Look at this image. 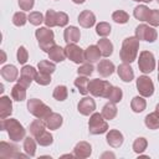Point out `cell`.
Instances as JSON below:
<instances>
[{
	"label": "cell",
	"instance_id": "cell-10",
	"mask_svg": "<svg viewBox=\"0 0 159 159\" xmlns=\"http://www.w3.org/2000/svg\"><path fill=\"white\" fill-rule=\"evenodd\" d=\"M65 52H66V57L75 63H82L83 61H86L84 51L76 43H67V46L65 47Z\"/></svg>",
	"mask_w": 159,
	"mask_h": 159
},
{
	"label": "cell",
	"instance_id": "cell-23",
	"mask_svg": "<svg viewBox=\"0 0 159 159\" xmlns=\"http://www.w3.org/2000/svg\"><path fill=\"white\" fill-rule=\"evenodd\" d=\"M101 51L98 48V46L96 45H91L87 47V50L84 51V60L88 62V63H93V62H97L101 57Z\"/></svg>",
	"mask_w": 159,
	"mask_h": 159
},
{
	"label": "cell",
	"instance_id": "cell-27",
	"mask_svg": "<svg viewBox=\"0 0 159 159\" xmlns=\"http://www.w3.org/2000/svg\"><path fill=\"white\" fill-rule=\"evenodd\" d=\"M102 116L104 117V119H113L116 116H117V107H116V103L114 102H108L103 106L102 108Z\"/></svg>",
	"mask_w": 159,
	"mask_h": 159
},
{
	"label": "cell",
	"instance_id": "cell-17",
	"mask_svg": "<svg viewBox=\"0 0 159 159\" xmlns=\"http://www.w3.org/2000/svg\"><path fill=\"white\" fill-rule=\"evenodd\" d=\"M78 22H80V25H81L82 27L89 29V27H92V26L94 25V22H96V16H94V14H93L92 11H89V10H83V11L78 15Z\"/></svg>",
	"mask_w": 159,
	"mask_h": 159
},
{
	"label": "cell",
	"instance_id": "cell-28",
	"mask_svg": "<svg viewBox=\"0 0 159 159\" xmlns=\"http://www.w3.org/2000/svg\"><path fill=\"white\" fill-rule=\"evenodd\" d=\"M145 107H147V102H145V99H144L143 96H137V97H134V98L132 99V102H130V108H132V111L135 112V113L143 112V111L145 109Z\"/></svg>",
	"mask_w": 159,
	"mask_h": 159
},
{
	"label": "cell",
	"instance_id": "cell-45",
	"mask_svg": "<svg viewBox=\"0 0 159 159\" xmlns=\"http://www.w3.org/2000/svg\"><path fill=\"white\" fill-rule=\"evenodd\" d=\"M35 81H36L39 84H41V86H47V84L51 83V75L43 73V72H39V73L36 75Z\"/></svg>",
	"mask_w": 159,
	"mask_h": 159
},
{
	"label": "cell",
	"instance_id": "cell-51",
	"mask_svg": "<svg viewBox=\"0 0 159 159\" xmlns=\"http://www.w3.org/2000/svg\"><path fill=\"white\" fill-rule=\"evenodd\" d=\"M72 1H73L75 4H83L86 0H72Z\"/></svg>",
	"mask_w": 159,
	"mask_h": 159
},
{
	"label": "cell",
	"instance_id": "cell-56",
	"mask_svg": "<svg viewBox=\"0 0 159 159\" xmlns=\"http://www.w3.org/2000/svg\"><path fill=\"white\" fill-rule=\"evenodd\" d=\"M157 1H158V4H159V0H157Z\"/></svg>",
	"mask_w": 159,
	"mask_h": 159
},
{
	"label": "cell",
	"instance_id": "cell-25",
	"mask_svg": "<svg viewBox=\"0 0 159 159\" xmlns=\"http://www.w3.org/2000/svg\"><path fill=\"white\" fill-rule=\"evenodd\" d=\"M99 51H101V55L104 56V57H109L113 52V45L112 42L108 40V39H101L98 40V43H97Z\"/></svg>",
	"mask_w": 159,
	"mask_h": 159
},
{
	"label": "cell",
	"instance_id": "cell-1",
	"mask_svg": "<svg viewBox=\"0 0 159 159\" xmlns=\"http://www.w3.org/2000/svg\"><path fill=\"white\" fill-rule=\"evenodd\" d=\"M0 128H1V130H6L7 132L9 138L12 142H20V140L25 139L26 129L24 128V125L17 119H14V118L1 119Z\"/></svg>",
	"mask_w": 159,
	"mask_h": 159
},
{
	"label": "cell",
	"instance_id": "cell-9",
	"mask_svg": "<svg viewBox=\"0 0 159 159\" xmlns=\"http://www.w3.org/2000/svg\"><path fill=\"white\" fill-rule=\"evenodd\" d=\"M29 155H24L19 152V148L14 144L1 142L0 143V158L2 159H10V158H27Z\"/></svg>",
	"mask_w": 159,
	"mask_h": 159
},
{
	"label": "cell",
	"instance_id": "cell-38",
	"mask_svg": "<svg viewBox=\"0 0 159 159\" xmlns=\"http://www.w3.org/2000/svg\"><path fill=\"white\" fill-rule=\"evenodd\" d=\"M29 20V16H26V14L24 11H19V12H15L14 16H12V24L15 26H24L26 24V21Z\"/></svg>",
	"mask_w": 159,
	"mask_h": 159
},
{
	"label": "cell",
	"instance_id": "cell-13",
	"mask_svg": "<svg viewBox=\"0 0 159 159\" xmlns=\"http://www.w3.org/2000/svg\"><path fill=\"white\" fill-rule=\"evenodd\" d=\"M78 112L83 116H89L94 112L96 109V102L92 97H83L80 102H78Z\"/></svg>",
	"mask_w": 159,
	"mask_h": 159
},
{
	"label": "cell",
	"instance_id": "cell-44",
	"mask_svg": "<svg viewBox=\"0 0 159 159\" xmlns=\"http://www.w3.org/2000/svg\"><path fill=\"white\" fill-rule=\"evenodd\" d=\"M93 70H94L93 66L87 62V63H83L82 66L78 67L77 73H78V76H86V77H88V76H91L93 73Z\"/></svg>",
	"mask_w": 159,
	"mask_h": 159
},
{
	"label": "cell",
	"instance_id": "cell-6",
	"mask_svg": "<svg viewBox=\"0 0 159 159\" xmlns=\"http://www.w3.org/2000/svg\"><path fill=\"white\" fill-rule=\"evenodd\" d=\"M108 129V124L104 120L102 113H92L88 122V130L91 134H103Z\"/></svg>",
	"mask_w": 159,
	"mask_h": 159
},
{
	"label": "cell",
	"instance_id": "cell-33",
	"mask_svg": "<svg viewBox=\"0 0 159 159\" xmlns=\"http://www.w3.org/2000/svg\"><path fill=\"white\" fill-rule=\"evenodd\" d=\"M36 143L34 138L31 137H26L24 139V150L29 157H34L36 153Z\"/></svg>",
	"mask_w": 159,
	"mask_h": 159
},
{
	"label": "cell",
	"instance_id": "cell-46",
	"mask_svg": "<svg viewBox=\"0 0 159 159\" xmlns=\"http://www.w3.org/2000/svg\"><path fill=\"white\" fill-rule=\"evenodd\" d=\"M147 22H149V25H152V26H159V10L152 9L149 11Z\"/></svg>",
	"mask_w": 159,
	"mask_h": 159
},
{
	"label": "cell",
	"instance_id": "cell-47",
	"mask_svg": "<svg viewBox=\"0 0 159 159\" xmlns=\"http://www.w3.org/2000/svg\"><path fill=\"white\" fill-rule=\"evenodd\" d=\"M16 57H17V62L24 65L26 63L27 58H29V53H27V50L24 47V46H20L17 48V53H16Z\"/></svg>",
	"mask_w": 159,
	"mask_h": 159
},
{
	"label": "cell",
	"instance_id": "cell-52",
	"mask_svg": "<svg viewBox=\"0 0 159 159\" xmlns=\"http://www.w3.org/2000/svg\"><path fill=\"white\" fill-rule=\"evenodd\" d=\"M133 1H137V2H140V1H143V2H152L153 0H133Z\"/></svg>",
	"mask_w": 159,
	"mask_h": 159
},
{
	"label": "cell",
	"instance_id": "cell-24",
	"mask_svg": "<svg viewBox=\"0 0 159 159\" xmlns=\"http://www.w3.org/2000/svg\"><path fill=\"white\" fill-rule=\"evenodd\" d=\"M47 53H48L50 60H52L53 62H62V61L66 58L65 48H62V47L58 46V45H55L53 47H51Z\"/></svg>",
	"mask_w": 159,
	"mask_h": 159
},
{
	"label": "cell",
	"instance_id": "cell-43",
	"mask_svg": "<svg viewBox=\"0 0 159 159\" xmlns=\"http://www.w3.org/2000/svg\"><path fill=\"white\" fill-rule=\"evenodd\" d=\"M29 21H30V24H32L35 26H39L45 21V19H43V16L40 11H32L29 15Z\"/></svg>",
	"mask_w": 159,
	"mask_h": 159
},
{
	"label": "cell",
	"instance_id": "cell-18",
	"mask_svg": "<svg viewBox=\"0 0 159 159\" xmlns=\"http://www.w3.org/2000/svg\"><path fill=\"white\" fill-rule=\"evenodd\" d=\"M117 72H118V76L120 77V80L124 82H130L134 78V72H133V68L129 66V63L123 62L122 65H119L117 68Z\"/></svg>",
	"mask_w": 159,
	"mask_h": 159
},
{
	"label": "cell",
	"instance_id": "cell-32",
	"mask_svg": "<svg viewBox=\"0 0 159 159\" xmlns=\"http://www.w3.org/2000/svg\"><path fill=\"white\" fill-rule=\"evenodd\" d=\"M88 83H89V81L87 80L86 76H78V77L75 80V86L78 88L80 93H81V94H84V96L89 92V91H88Z\"/></svg>",
	"mask_w": 159,
	"mask_h": 159
},
{
	"label": "cell",
	"instance_id": "cell-55",
	"mask_svg": "<svg viewBox=\"0 0 159 159\" xmlns=\"http://www.w3.org/2000/svg\"><path fill=\"white\" fill-rule=\"evenodd\" d=\"M158 81H159V72H158Z\"/></svg>",
	"mask_w": 159,
	"mask_h": 159
},
{
	"label": "cell",
	"instance_id": "cell-11",
	"mask_svg": "<svg viewBox=\"0 0 159 159\" xmlns=\"http://www.w3.org/2000/svg\"><path fill=\"white\" fill-rule=\"evenodd\" d=\"M137 89L140 96L150 97L154 93V84L153 81L148 76H139L137 80Z\"/></svg>",
	"mask_w": 159,
	"mask_h": 159
},
{
	"label": "cell",
	"instance_id": "cell-50",
	"mask_svg": "<svg viewBox=\"0 0 159 159\" xmlns=\"http://www.w3.org/2000/svg\"><path fill=\"white\" fill-rule=\"evenodd\" d=\"M1 53H2V58L0 60V62H1V63H4V62L6 61V55H5V52H4V51H1Z\"/></svg>",
	"mask_w": 159,
	"mask_h": 159
},
{
	"label": "cell",
	"instance_id": "cell-49",
	"mask_svg": "<svg viewBox=\"0 0 159 159\" xmlns=\"http://www.w3.org/2000/svg\"><path fill=\"white\" fill-rule=\"evenodd\" d=\"M67 22H68V16H67V14H66V12H62V11L57 12V26H60V27L66 26Z\"/></svg>",
	"mask_w": 159,
	"mask_h": 159
},
{
	"label": "cell",
	"instance_id": "cell-3",
	"mask_svg": "<svg viewBox=\"0 0 159 159\" xmlns=\"http://www.w3.org/2000/svg\"><path fill=\"white\" fill-rule=\"evenodd\" d=\"M35 36H36V40L39 41V46L42 51L45 52H48L51 47H53L56 43H55V35H53V31L50 30V27H40L36 30L35 32Z\"/></svg>",
	"mask_w": 159,
	"mask_h": 159
},
{
	"label": "cell",
	"instance_id": "cell-20",
	"mask_svg": "<svg viewBox=\"0 0 159 159\" xmlns=\"http://www.w3.org/2000/svg\"><path fill=\"white\" fill-rule=\"evenodd\" d=\"M116 67L113 65V62H111L109 60H102L99 61L98 66H97V71L99 73V76L102 77H109L113 72H114Z\"/></svg>",
	"mask_w": 159,
	"mask_h": 159
},
{
	"label": "cell",
	"instance_id": "cell-8",
	"mask_svg": "<svg viewBox=\"0 0 159 159\" xmlns=\"http://www.w3.org/2000/svg\"><path fill=\"white\" fill-rule=\"evenodd\" d=\"M135 37L140 41H147V42H154L158 37V32L155 29L145 25V24H140L135 27Z\"/></svg>",
	"mask_w": 159,
	"mask_h": 159
},
{
	"label": "cell",
	"instance_id": "cell-12",
	"mask_svg": "<svg viewBox=\"0 0 159 159\" xmlns=\"http://www.w3.org/2000/svg\"><path fill=\"white\" fill-rule=\"evenodd\" d=\"M36 75H37V71L32 67V66H24L20 71V78L17 80V83L22 84L24 87H30L31 82L35 81L36 78Z\"/></svg>",
	"mask_w": 159,
	"mask_h": 159
},
{
	"label": "cell",
	"instance_id": "cell-41",
	"mask_svg": "<svg viewBox=\"0 0 159 159\" xmlns=\"http://www.w3.org/2000/svg\"><path fill=\"white\" fill-rule=\"evenodd\" d=\"M122 97H123V92L119 87H112L109 94H108V99L111 102H114V103H118L122 101Z\"/></svg>",
	"mask_w": 159,
	"mask_h": 159
},
{
	"label": "cell",
	"instance_id": "cell-35",
	"mask_svg": "<svg viewBox=\"0 0 159 159\" xmlns=\"http://www.w3.org/2000/svg\"><path fill=\"white\" fill-rule=\"evenodd\" d=\"M67 94H68V91H67L66 86H57V87H55L53 93H52L53 98L56 101H60V102L65 101L67 98Z\"/></svg>",
	"mask_w": 159,
	"mask_h": 159
},
{
	"label": "cell",
	"instance_id": "cell-5",
	"mask_svg": "<svg viewBox=\"0 0 159 159\" xmlns=\"http://www.w3.org/2000/svg\"><path fill=\"white\" fill-rule=\"evenodd\" d=\"M112 84L108 81L104 80H99V78H94L91 80L88 83V91L92 96L94 97H103V98H108V94L112 89Z\"/></svg>",
	"mask_w": 159,
	"mask_h": 159
},
{
	"label": "cell",
	"instance_id": "cell-21",
	"mask_svg": "<svg viewBox=\"0 0 159 159\" xmlns=\"http://www.w3.org/2000/svg\"><path fill=\"white\" fill-rule=\"evenodd\" d=\"M0 73H1L2 78L6 80L7 82H14V81H16V78H17L19 71H17V68H16L14 65H6V66H4V67L0 70Z\"/></svg>",
	"mask_w": 159,
	"mask_h": 159
},
{
	"label": "cell",
	"instance_id": "cell-31",
	"mask_svg": "<svg viewBox=\"0 0 159 159\" xmlns=\"http://www.w3.org/2000/svg\"><path fill=\"white\" fill-rule=\"evenodd\" d=\"M149 9L145 6V5H138L134 7V11H133V15L137 20L139 21H147L148 16H149Z\"/></svg>",
	"mask_w": 159,
	"mask_h": 159
},
{
	"label": "cell",
	"instance_id": "cell-39",
	"mask_svg": "<svg viewBox=\"0 0 159 159\" xmlns=\"http://www.w3.org/2000/svg\"><path fill=\"white\" fill-rule=\"evenodd\" d=\"M112 19L117 24H125L129 20V15L125 11H123V10H117V11H114L112 14Z\"/></svg>",
	"mask_w": 159,
	"mask_h": 159
},
{
	"label": "cell",
	"instance_id": "cell-37",
	"mask_svg": "<svg viewBox=\"0 0 159 159\" xmlns=\"http://www.w3.org/2000/svg\"><path fill=\"white\" fill-rule=\"evenodd\" d=\"M37 67H39V71H40V72L48 73V75H51V73L55 72V70H56L55 63H53V62H50V61H46V60L40 61L39 65H37Z\"/></svg>",
	"mask_w": 159,
	"mask_h": 159
},
{
	"label": "cell",
	"instance_id": "cell-53",
	"mask_svg": "<svg viewBox=\"0 0 159 159\" xmlns=\"http://www.w3.org/2000/svg\"><path fill=\"white\" fill-rule=\"evenodd\" d=\"M0 92H1V93L4 92V86H2V84H0Z\"/></svg>",
	"mask_w": 159,
	"mask_h": 159
},
{
	"label": "cell",
	"instance_id": "cell-29",
	"mask_svg": "<svg viewBox=\"0 0 159 159\" xmlns=\"http://www.w3.org/2000/svg\"><path fill=\"white\" fill-rule=\"evenodd\" d=\"M45 127H46V124H45V122H42V119H35L31 124H30V127H29V130H30V133H31V135L34 137V138H36L39 134H41L43 130H45Z\"/></svg>",
	"mask_w": 159,
	"mask_h": 159
},
{
	"label": "cell",
	"instance_id": "cell-48",
	"mask_svg": "<svg viewBox=\"0 0 159 159\" xmlns=\"http://www.w3.org/2000/svg\"><path fill=\"white\" fill-rule=\"evenodd\" d=\"M35 5V0H19V6L21 10L30 11Z\"/></svg>",
	"mask_w": 159,
	"mask_h": 159
},
{
	"label": "cell",
	"instance_id": "cell-40",
	"mask_svg": "<svg viewBox=\"0 0 159 159\" xmlns=\"http://www.w3.org/2000/svg\"><path fill=\"white\" fill-rule=\"evenodd\" d=\"M147 145H148V142L145 138H137L133 143V150L137 154H140L147 149Z\"/></svg>",
	"mask_w": 159,
	"mask_h": 159
},
{
	"label": "cell",
	"instance_id": "cell-54",
	"mask_svg": "<svg viewBox=\"0 0 159 159\" xmlns=\"http://www.w3.org/2000/svg\"><path fill=\"white\" fill-rule=\"evenodd\" d=\"M155 111H157V112H158V113H159V103H158V104H157V107H155Z\"/></svg>",
	"mask_w": 159,
	"mask_h": 159
},
{
	"label": "cell",
	"instance_id": "cell-30",
	"mask_svg": "<svg viewBox=\"0 0 159 159\" xmlns=\"http://www.w3.org/2000/svg\"><path fill=\"white\" fill-rule=\"evenodd\" d=\"M144 123L149 129H158L159 128V113L155 111L153 113H149L144 118Z\"/></svg>",
	"mask_w": 159,
	"mask_h": 159
},
{
	"label": "cell",
	"instance_id": "cell-22",
	"mask_svg": "<svg viewBox=\"0 0 159 159\" xmlns=\"http://www.w3.org/2000/svg\"><path fill=\"white\" fill-rule=\"evenodd\" d=\"M45 124H46V127L48 128V129H51V130H56V129H58L61 125H62V122H63V119H62V117H61V114H58V113H51L45 120Z\"/></svg>",
	"mask_w": 159,
	"mask_h": 159
},
{
	"label": "cell",
	"instance_id": "cell-36",
	"mask_svg": "<svg viewBox=\"0 0 159 159\" xmlns=\"http://www.w3.org/2000/svg\"><path fill=\"white\" fill-rule=\"evenodd\" d=\"M45 24L47 27L57 26V12L55 10H47L45 15Z\"/></svg>",
	"mask_w": 159,
	"mask_h": 159
},
{
	"label": "cell",
	"instance_id": "cell-19",
	"mask_svg": "<svg viewBox=\"0 0 159 159\" xmlns=\"http://www.w3.org/2000/svg\"><path fill=\"white\" fill-rule=\"evenodd\" d=\"M12 113V102L9 97L2 96L0 98V119H5L10 117Z\"/></svg>",
	"mask_w": 159,
	"mask_h": 159
},
{
	"label": "cell",
	"instance_id": "cell-16",
	"mask_svg": "<svg viewBox=\"0 0 159 159\" xmlns=\"http://www.w3.org/2000/svg\"><path fill=\"white\" fill-rule=\"evenodd\" d=\"M106 139H107V143H108L112 148H119V147L123 144V140H124L123 134H122L119 130H117V129L109 130V132L107 133Z\"/></svg>",
	"mask_w": 159,
	"mask_h": 159
},
{
	"label": "cell",
	"instance_id": "cell-2",
	"mask_svg": "<svg viewBox=\"0 0 159 159\" xmlns=\"http://www.w3.org/2000/svg\"><path fill=\"white\" fill-rule=\"evenodd\" d=\"M138 50H139V40L135 36L127 37L123 40L122 48L119 51V57L124 63H132L137 58Z\"/></svg>",
	"mask_w": 159,
	"mask_h": 159
},
{
	"label": "cell",
	"instance_id": "cell-15",
	"mask_svg": "<svg viewBox=\"0 0 159 159\" xmlns=\"http://www.w3.org/2000/svg\"><path fill=\"white\" fill-rule=\"evenodd\" d=\"M80 37H81V32L80 29L76 26H68L63 31V39L66 43H76L80 41Z\"/></svg>",
	"mask_w": 159,
	"mask_h": 159
},
{
	"label": "cell",
	"instance_id": "cell-14",
	"mask_svg": "<svg viewBox=\"0 0 159 159\" xmlns=\"http://www.w3.org/2000/svg\"><path fill=\"white\" fill-rule=\"evenodd\" d=\"M92 153V147L89 143L87 142H80L76 144L75 149H73V154L76 158H80V159H84V158H88Z\"/></svg>",
	"mask_w": 159,
	"mask_h": 159
},
{
	"label": "cell",
	"instance_id": "cell-7",
	"mask_svg": "<svg viewBox=\"0 0 159 159\" xmlns=\"http://www.w3.org/2000/svg\"><path fill=\"white\" fill-rule=\"evenodd\" d=\"M138 67L139 71L143 73H150L155 68V58L154 55L150 51H142L139 53V60H138Z\"/></svg>",
	"mask_w": 159,
	"mask_h": 159
},
{
	"label": "cell",
	"instance_id": "cell-4",
	"mask_svg": "<svg viewBox=\"0 0 159 159\" xmlns=\"http://www.w3.org/2000/svg\"><path fill=\"white\" fill-rule=\"evenodd\" d=\"M27 111L32 116H35L36 118L42 119V120H45L52 113L51 108L37 98H31L27 101Z\"/></svg>",
	"mask_w": 159,
	"mask_h": 159
},
{
	"label": "cell",
	"instance_id": "cell-42",
	"mask_svg": "<svg viewBox=\"0 0 159 159\" xmlns=\"http://www.w3.org/2000/svg\"><path fill=\"white\" fill-rule=\"evenodd\" d=\"M111 25L108 22H99L97 26H96V32L97 35L102 36V37H106L111 34Z\"/></svg>",
	"mask_w": 159,
	"mask_h": 159
},
{
	"label": "cell",
	"instance_id": "cell-26",
	"mask_svg": "<svg viewBox=\"0 0 159 159\" xmlns=\"http://www.w3.org/2000/svg\"><path fill=\"white\" fill-rule=\"evenodd\" d=\"M11 97L14 101L21 102L26 98V87H24L20 83H16L12 88H11Z\"/></svg>",
	"mask_w": 159,
	"mask_h": 159
},
{
	"label": "cell",
	"instance_id": "cell-34",
	"mask_svg": "<svg viewBox=\"0 0 159 159\" xmlns=\"http://www.w3.org/2000/svg\"><path fill=\"white\" fill-rule=\"evenodd\" d=\"M35 139H36L37 144H40V145H42V147H47V145L52 144V142H53L52 134H51L50 132H47V130H43V132H42L41 134H39Z\"/></svg>",
	"mask_w": 159,
	"mask_h": 159
}]
</instances>
